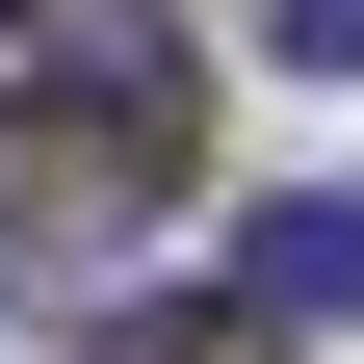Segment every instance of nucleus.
Returning a JSON list of instances; mask_svg holds the SVG:
<instances>
[{
	"instance_id": "7ed1b4c3",
	"label": "nucleus",
	"mask_w": 364,
	"mask_h": 364,
	"mask_svg": "<svg viewBox=\"0 0 364 364\" xmlns=\"http://www.w3.org/2000/svg\"><path fill=\"white\" fill-rule=\"evenodd\" d=\"M105 364H287V312L260 287H156V312H105Z\"/></svg>"
},
{
	"instance_id": "f257e3e1",
	"label": "nucleus",
	"mask_w": 364,
	"mask_h": 364,
	"mask_svg": "<svg viewBox=\"0 0 364 364\" xmlns=\"http://www.w3.org/2000/svg\"><path fill=\"white\" fill-rule=\"evenodd\" d=\"M182 182V105L156 78H78V105H0V260H78L105 208Z\"/></svg>"
},
{
	"instance_id": "20e7f679",
	"label": "nucleus",
	"mask_w": 364,
	"mask_h": 364,
	"mask_svg": "<svg viewBox=\"0 0 364 364\" xmlns=\"http://www.w3.org/2000/svg\"><path fill=\"white\" fill-rule=\"evenodd\" d=\"M260 53L287 78H364V0H260Z\"/></svg>"
},
{
	"instance_id": "f03ea898",
	"label": "nucleus",
	"mask_w": 364,
	"mask_h": 364,
	"mask_svg": "<svg viewBox=\"0 0 364 364\" xmlns=\"http://www.w3.org/2000/svg\"><path fill=\"white\" fill-rule=\"evenodd\" d=\"M235 287H260V312H364V208H338V182L235 208Z\"/></svg>"
}]
</instances>
